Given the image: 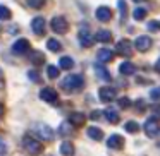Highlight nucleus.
<instances>
[{"mask_svg": "<svg viewBox=\"0 0 160 156\" xmlns=\"http://www.w3.org/2000/svg\"><path fill=\"white\" fill-rule=\"evenodd\" d=\"M132 2H136V4H139V2H146V0H132Z\"/></svg>", "mask_w": 160, "mask_h": 156, "instance_id": "79ce46f5", "label": "nucleus"}, {"mask_svg": "<svg viewBox=\"0 0 160 156\" xmlns=\"http://www.w3.org/2000/svg\"><path fill=\"white\" fill-rule=\"evenodd\" d=\"M84 122H86V115L81 113V111H74V113H71L69 117V124L71 125H76V127H79V125H83Z\"/></svg>", "mask_w": 160, "mask_h": 156, "instance_id": "dca6fc26", "label": "nucleus"}, {"mask_svg": "<svg viewBox=\"0 0 160 156\" xmlns=\"http://www.w3.org/2000/svg\"><path fill=\"white\" fill-rule=\"evenodd\" d=\"M97 59H98V64H108L114 59V52L108 50V48H102V50H98Z\"/></svg>", "mask_w": 160, "mask_h": 156, "instance_id": "2eb2a0df", "label": "nucleus"}, {"mask_svg": "<svg viewBox=\"0 0 160 156\" xmlns=\"http://www.w3.org/2000/svg\"><path fill=\"white\" fill-rule=\"evenodd\" d=\"M45 26H47L45 19L40 17V16L31 21V29H33V33H36V35H43V33H45Z\"/></svg>", "mask_w": 160, "mask_h": 156, "instance_id": "ddd939ff", "label": "nucleus"}, {"mask_svg": "<svg viewBox=\"0 0 160 156\" xmlns=\"http://www.w3.org/2000/svg\"><path fill=\"white\" fill-rule=\"evenodd\" d=\"M105 118H107L110 124H117V122H119L117 110H114V108H107V110H105Z\"/></svg>", "mask_w": 160, "mask_h": 156, "instance_id": "412c9836", "label": "nucleus"}, {"mask_svg": "<svg viewBox=\"0 0 160 156\" xmlns=\"http://www.w3.org/2000/svg\"><path fill=\"white\" fill-rule=\"evenodd\" d=\"M26 4L31 9H42L43 5L47 4V0H26Z\"/></svg>", "mask_w": 160, "mask_h": 156, "instance_id": "cd10ccee", "label": "nucleus"}, {"mask_svg": "<svg viewBox=\"0 0 160 156\" xmlns=\"http://www.w3.org/2000/svg\"><path fill=\"white\" fill-rule=\"evenodd\" d=\"M158 29H160V22H158Z\"/></svg>", "mask_w": 160, "mask_h": 156, "instance_id": "37998d69", "label": "nucleus"}, {"mask_svg": "<svg viewBox=\"0 0 160 156\" xmlns=\"http://www.w3.org/2000/svg\"><path fill=\"white\" fill-rule=\"evenodd\" d=\"M43 60H45L43 53H40V52H33V53H31V62L35 64V65H40V64H43Z\"/></svg>", "mask_w": 160, "mask_h": 156, "instance_id": "c756f323", "label": "nucleus"}, {"mask_svg": "<svg viewBox=\"0 0 160 156\" xmlns=\"http://www.w3.org/2000/svg\"><path fill=\"white\" fill-rule=\"evenodd\" d=\"M12 52H14L16 55H24V53H28L29 52V41L26 38L18 40V41L12 45Z\"/></svg>", "mask_w": 160, "mask_h": 156, "instance_id": "1a4fd4ad", "label": "nucleus"}, {"mask_svg": "<svg viewBox=\"0 0 160 156\" xmlns=\"http://www.w3.org/2000/svg\"><path fill=\"white\" fill-rule=\"evenodd\" d=\"M0 117H4V106L0 105Z\"/></svg>", "mask_w": 160, "mask_h": 156, "instance_id": "a19ab883", "label": "nucleus"}, {"mask_svg": "<svg viewBox=\"0 0 160 156\" xmlns=\"http://www.w3.org/2000/svg\"><path fill=\"white\" fill-rule=\"evenodd\" d=\"M107 146L110 149H122L124 139H122V135H119V134H112L110 137L107 139Z\"/></svg>", "mask_w": 160, "mask_h": 156, "instance_id": "f8f14e48", "label": "nucleus"}, {"mask_svg": "<svg viewBox=\"0 0 160 156\" xmlns=\"http://www.w3.org/2000/svg\"><path fill=\"white\" fill-rule=\"evenodd\" d=\"M124 129L129 132V134H136V132L139 130V125H138V122L129 120V122H126V124H124Z\"/></svg>", "mask_w": 160, "mask_h": 156, "instance_id": "b1692460", "label": "nucleus"}, {"mask_svg": "<svg viewBox=\"0 0 160 156\" xmlns=\"http://www.w3.org/2000/svg\"><path fill=\"white\" fill-rule=\"evenodd\" d=\"M60 153H62L64 156H72V154H74V146H72V142H69V141L62 142V144H60Z\"/></svg>", "mask_w": 160, "mask_h": 156, "instance_id": "4be33fe9", "label": "nucleus"}, {"mask_svg": "<svg viewBox=\"0 0 160 156\" xmlns=\"http://www.w3.org/2000/svg\"><path fill=\"white\" fill-rule=\"evenodd\" d=\"M98 115H100L98 111H93V113H91V118H98Z\"/></svg>", "mask_w": 160, "mask_h": 156, "instance_id": "ea45409f", "label": "nucleus"}, {"mask_svg": "<svg viewBox=\"0 0 160 156\" xmlns=\"http://www.w3.org/2000/svg\"><path fill=\"white\" fill-rule=\"evenodd\" d=\"M22 146H24V149L29 153V154H33V156H36V154H40L42 153V142L40 141H36L35 137H29V135H26L24 139H22Z\"/></svg>", "mask_w": 160, "mask_h": 156, "instance_id": "f03ea898", "label": "nucleus"}, {"mask_svg": "<svg viewBox=\"0 0 160 156\" xmlns=\"http://www.w3.org/2000/svg\"><path fill=\"white\" fill-rule=\"evenodd\" d=\"M71 130H72V125H71L69 122H64V124H60L59 132H60L62 135H69V134H71Z\"/></svg>", "mask_w": 160, "mask_h": 156, "instance_id": "7c9ffc66", "label": "nucleus"}, {"mask_svg": "<svg viewBox=\"0 0 160 156\" xmlns=\"http://www.w3.org/2000/svg\"><path fill=\"white\" fill-rule=\"evenodd\" d=\"M86 134H88V137H91L93 141H100V139L103 137V132H102V129H98V127H88Z\"/></svg>", "mask_w": 160, "mask_h": 156, "instance_id": "aec40b11", "label": "nucleus"}, {"mask_svg": "<svg viewBox=\"0 0 160 156\" xmlns=\"http://www.w3.org/2000/svg\"><path fill=\"white\" fill-rule=\"evenodd\" d=\"M115 52L122 57H131L132 55V43L129 40H119L117 45H115Z\"/></svg>", "mask_w": 160, "mask_h": 156, "instance_id": "20e7f679", "label": "nucleus"}, {"mask_svg": "<svg viewBox=\"0 0 160 156\" xmlns=\"http://www.w3.org/2000/svg\"><path fill=\"white\" fill-rule=\"evenodd\" d=\"M62 89H66L67 93H74V91H79L84 86V79L79 74H69L67 77H64V81L60 83Z\"/></svg>", "mask_w": 160, "mask_h": 156, "instance_id": "f257e3e1", "label": "nucleus"}, {"mask_svg": "<svg viewBox=\"0 0 160 156\" xmlns=\"http://www.w3.org/2000/svg\"><path fill=\"white\" fill-rule=\"evenodd\" d=\"M98 96H100V101L108 103V101H112L115 96H117V91H115L114 87H110V86H105V87H100Z\"/></svg>", "mask_w": 160, "mask_h": 156, "instance_id": "6e6552de", "label": "nucleus"}, {"mask_svg": "<svg viewBox=\"0 0 160 156\" xmlns=\"http://www.w3.org/2000/svg\"><path fill=\"white\" fill-rule=\"evenodd\" d=\"M132 17L136 19V21H143V19L146 17V9L143 7H136L134 12H132Z\"/></svg>", "mask_w": 160, "mask_h": 156, "instance_id": "a878e982", "label": "nucleus"}, {"mask_svg": "<svg viewBox=\"0 0 160 156\" xmlns=\"http://www.w3.org/2000/svg\"><path fill=\"white\" fill-rule=\"evenodd\" d=\"M119 12H121V21L124 22L126 21V17H128V5H126V2L124 0H119Z\"/></svg>", "mask_w": 160, "mask_h": 156, "instance_id": "bb28decb", "label": "nucleus"}, {"mask_svg": "<svg viewBox=\"0 0 160 156\" xmlns=\"http://www.w3.org/2000/svg\"><path fill=\"white\" fill-rule=\"evenodd\" d=\"M59 65H60V69L69 70V69H72V67H74V60L71 59V57H62V59L59 60Z\"/></svg>", "mask_w": 160, "mask_h": 156, "instance_id": "5701e85b", "label": "nucleus"}, {"mask_svg": "<svg viewBox=\"0 0 160 156\" xmlns=\"http://www.w3.org/2000/svg\"><path fill=\"white\" fill-rule=\"evenodd\" d=\"M4 153H7V144L0 139V154H4Z\"/></svg>", "mask_w": 160, "mask_h": 156, "instance_id": "e433bc0d", "label": "nucleus"}, {"mask_svg": "<svg viewBox=\"0 0 160 156\" xmlns=\"http://www.w3.org/2000/svg\"><path fill=\"white\" fill-rule=\"evenodd\" d=\"M95 14H97V19H98V21H102V22H108L112 19V11L108 7H105V5L98 7Z\"/></svg>", "mask_w": 160, "mask_h": 156, "instance_id": "4468645a", "label": "nucleus"}, {"mask_svg": "<svg viewBox=\"0 0 160 156\" xmlns=\"http://www.w3.org/2000/svg\"><path fill=\"white\" fill-rule=\"evenodd\" d=\"M47 74H48L50 79H55V77H59L60 70L57 69V67H53V65H48V67H47Z\"/></svg>", "mask_w": 160, "mask_h": 156, "instance_id": "2f4dec72", "label": "nucleus"}, {"mask_svg": "<svg viewBox=\"0 0 160 156\" xmlns=\"http://www.w3.org/2000/svg\"><path fill=\"white\" fill-rule=\"evenodd\" d=\"M78 38H79L81 46H84V48H90V46L93 45V41H95L93 35L90 33V29H88L86 26H83V28L79 29V35H78Z\"/></svg>", "mask_w": 160, "mask_h": 156, "instance_id": "39448f33", "label": "nucleus"}, {"mask_svg": "<svg viewBox=\"0 0 160 156\" xmlns=\"http://www.w3.org/2000/svg\"><path fill=\"white\" fill-rule=\"evenodd\" d=\"M150 98H152V100H158V98H160V87L153 89L152 93H150Z\"/></svg>", "mask_w": 160, "mask_h": 156, "instance_id": "f704fd0d", "label": "nucleus"}, {"mask_svg": "<svg viewBox=\"0 0 160 156\" xmlns=\"http://www.w3.org/2000/svg\"><path fill=\"white\" fill-rule=\"evenodd\" d=\"M119 72H121L122 76H131V74L136 72V67H134V64H131V62H122L121 67H119Z\"/></svg>", "mask_w": 160, "mask_h": 156, "instance_id": "a211bd4d", "label": "nucleus"}, {"mask_svg": "<svg viewBox=\"0 0 160 156\" xmlns=\"http://www.w3.org/2000/svg\"><path fill=\"white\" fill-rule=\"evenodd\" d=\"M28 77H29L31 81H35V83H38V81H40V76H38V72H36V70H29V72H28Z\"/></svg>", "mask_w": 160, "mask_h": 156, "instance_id": "473e14b6", "label": "nucleus"}, {"mask_svg": "<svg viewBox=\"0 0 160 156\" xmlns=\"http://www.w3.org/2000/svg\"><path fill=\"white\" fill-rule=\"evenodd\" d=\"M93 38L97 40V41H100V43H108V41H112V33L107 31V29H100Z\"/></svg>", "mask_w": 160, "mask_h": 156, "instance_id": "f3484780", "label": "nucleus"}, {"mask_svg": "<svg viewBox=\"0 0 160 156\" xmlns=\"http://www.w3.org/2000/svg\"><path fill=\"white\" fill-rule=\"evenodd\" d=\"M95 72H97V76L100 77L102 81H110V74H108V70L105 69L103 65H102V64H97V65H95Z\"/></svg>", "mask_w": 160, "mask_h": 156, "instance_id": "6ab92c4d", "label": "nucleus"}, {"mask_svg": "<svg viewBox=\"0 0 160 156\" xmlns=\"http://www.w3.org/2000/svg\"><path fill=\"white\" fill-rule=\"evenodd\" d=\"M52 29L53 33H59V35H64V33L69 31V22H67L66 17H62V16H57V17L52 19Z\"/></svg>", "mask_w": 160, "mask_h": 156, "instance_id": "7ed1b4c3", "label": "nucleus"}, {"mask_svg": "<svg viewBox=\"0 0 160 156\" xmlns=\"http://www.w3.org/2000/svg\"><path fill=\"white\" fill-rule=\"evenodd\" d=\"M40 98H42L43 101H47V103H55L59 94H57V91L52 89V87H43V89L40 91Z\"/></svg>", "mask_w": 160, "mask_h": 156, "instance_id": "9d476101", "label": "nucleus"}, {"mask_svg": "<svg viewBox=\"0 0 160 156\" xmlns=\"http://www.w3.org/2000/svg\"><path fill=\"white\" fill-rule=\"evenodd\" d=\"M153 41L150 36H138L134 41V48L138 50V52H148L150 48H152Z\"/></svg>", "mask_w": 160, "mask_h": 156, "instance_id": "0eeeda50", "label": "nucleus"}, {"mask_svg": "<svg viewBox=\"0 0 160 156\" xmlns=\"http://www.w3.org/2000/svg\"><path fill=\"white\" fill-rule=\"evenodd\" d=\"M157 29H158V22H155V21L148 22V31H157Z\"/></svg>", "mask_w": 160, "mask_h": 156, "instance_id": "c9c22d12", "label": "nucleus"}, {"mask_svg": "<svg viewBox=\"0 0 160 156\" xmlns=\"http://www.w3.org/2000/svg\"><path fill=\"white\" fill-rule=\"evenodd\" d=\"M11 17H12V12L9 11L5 5H0V19H2V21H9Z\"/></svg>", "mask_w": 160, "mask_h": 156, "instance_id": "c85d7f7f", "label": "nucleus"}, {"mask_svg": "<svg viewBox=\"0 0 160 156\" xmlns=\"http://www.w3.org/2000/svg\"><path fill=\"white\" fill-rule=\"evenodd\" d=\"M119 106H122V108L131 106V101H129V98H121V100H119Z\"/></svg>", "mask_w": 160, "mask_h": 156, "instance_id": "72a5a7b5", "label": "nucleus"}, {"mask_svg": "<svg viewBox=\"0 0 160 156\" xmlns=\"http://www.w3.org/2000/svg\"><path fill=\"white\" fill-rule=\"evenodd\" d=\"M143 129H145V134L148 135V137H157V135L160 134V125L155 118H148V120L145 122V125H143Z\"/></svg>", "mask_w": 160, "mask_h": 156, "instance_id": "423d86ee", "label": "nucleus"}, {"mask_svg": "<svg viewBox=\"0 0 160 156\" xmlns=\"http://www.w3.org/2000/svg\"><path fill=\"white\" fill-rule=\"evenodd\" d=\"M155 70H157V72L160 74V59L157 60V64H155Z\"/></svg>", "mask_w": 160, "mask_h": 156, "instance_id": "58836bf2", "label": "nucleus"}, {"mask_svg": "<svg viewBox=\"0 0 160 156\" xmlns=\"http://www.w3.org/2000/svg\"><path fill=\"white\" fill-rule=\"evenodd\" d=\"M153 110H155V117H152V118H160V106H157V108H153Z\"/></svg>", "mask_w": 160, "mask_h": 156, "instance_id": "4c0bfd02", "label": "nucleus"}, {"mask_svg": "<svg viewBox=\"0 0 160 156\" xmlns=\"http://www.w3.org/2000/svg\"><path fill=\"white\" fill-rule=\"evenodd\" d=\"M47 48H48L50 52H59V50L62 48V45H60V41H57V40L50 38L48 41H47Z\"/></svg>", "mask_w": 160, "mask_h": 156, "instance_id": "393cba45", "label": "nucleus"}, {"mask_svg": "<svg viewBox=\"0 0 160 156\" xmlns=\"http://www.w3.org/2000/svg\"><path fill=\"white\" fill-rule=\"evenodd\" d=\"M36 132H38L40 137L45 139V141H52V139H53V130L48 127V125H45V124H38V125H36Z\"/></svg>", "mask_w": 160, "mask_h": 156, "instance_id": "9b49d317", "label": "nucleus"}]
</instances>
